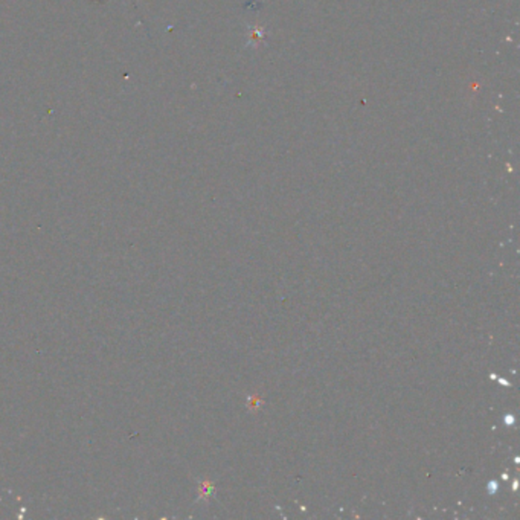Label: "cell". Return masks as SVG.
<instances>
[{
  "mask_svg": "<svg viewBox=\"0 0 520 520\" xmlns=\"http://www.w3.org/2000/svg\"><path fill=\"white\" fill-rule=\"evenodd\" d=\"M213 490H214V487L211 483H201V485H200L201 497H208L211 493H213Z\"/></svg>",
  "mask_w": 520,
  "mask_h": 520,
  "instance_id": "obj_1",
  "label": "cell"
},
{
  "mask_svg": "<svg viewBox=\"0 0 520 520\" xmlns=\"http://www.w3.org/2000/svg\"><path fill=\"white\" fill-rule=\"evenodd\" d=\"M497 490V484L496 483H490V493H495Z\"/></svg>",
  "mask_w": 520,
  "mask_h": 520,
  "instance_id": "obj_2",
  "label": "cell"
}]
</instances>
